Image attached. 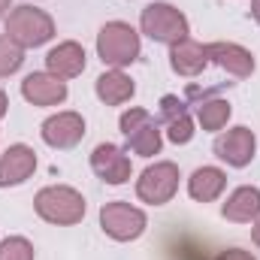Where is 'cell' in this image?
Instances as JSON below:
<instances>
[{"label": "cell", "instance_id": "obj_13", "mask_svg": "<svg viewBox=\"0 0 260 260\" xmlns=\"http://www.w3.org/2000/svg\"><path fill=\"white\" fill-rule=\"evenodd\" d=\"M37 173V151L24 142L9 145L0 154V188H18Z\"/></svg>", "mask_w": 260, "mask_h": 260}, {"label": "cell", "instance_id": "obj_10", "mask_svg": "<svg viewBox=\"0 0 260 260\" xmlns=\"http://www.w3.org/2000/svg\"><path fill=\"white\" fill-rule=\"evenodd\" d=\"M91 170L106 185H124V182H130V176H133L130 154L121 145H115V142H100L91 151Z\"/></svg>", "mask_w": 260, "mask_h": 260}, {"label": "cell", "instance_id": "obj_17", "mask_svg": "<svg viewBox=\"0 0 260 260\" xmlns=\"http://www.w3.org/2000/svg\"><path fill=\"white\" fill-rule=\"evenodd\" d=\"M170 67L176 76H185V79H197L206 67H209V55H206V46L197 43V40H182L176 46H170Z\"/></svg>", "mask_w": 260, "mask_h": 260}, {"label": "cell", "instance_id": "obj_9", "mask_svg": "<svg viewBox=\"0 0 260 260\" xmlns=\"http://www.w3.org/2000/svg\"><path fill=\"white\" fill-rule=\"evenodd\" d=\"M40 136L49 148H58V151H67V148H76L82 139H85V118L73 109H64V112H55L43 121L40 127Z\"/></svg>", "mask_w": 260, "mask_h": 260}, {"label": "cell", "instance_id": "obj_1", "mask_svg": "<svg viewBox=\"0 0 260 260\" xmlns=\"http://www.w3.org/2000/svg\"><path fill=\"white\" fill-rule=\"evenodd\" d=\"M3 27H6L3 34L21 49H40V46L52 43V37H55V18L46 9L30 6V3L9 9V15L3 18Z\"/></svg>", "mask_w": 260, "mask_h": 260}, {"label": "cell", "instance_id": "obj_5", "mask_svg": "<svg viewBox=\"0 0 260 260\" xmlns=\"http://www.w3.org/2000/svg\"><path fill=\"white\" fill-rule=\"evenodd\" d=\"M118 127L124 133L127 151L139 154V157H154V154H160V148H164V130H160V124L151 118L148 109H139V106L124 109L121 118H118Z\"/></svg>", "mask_w": 260, "mask_h": 260}, {"label": "cell", "instance_id": "obj_19", "mask_svg": "<svg viewBox=\"0 0 260 260\" xmlns=\"http://www.w3.org/2000/svg\"><path fill=\"white\" fill-rule=\"evenodd\" d=\"M221 215L233 224H254L260 218V188L254 185H242L224 200Z\"/></svg>", "mask_w": 260, "mask_h": 260}, {"label": "cell", "instance_id": "obj_18", "mask_svg": "<svg viewBox=\"0 0 260 260\" xmlns=\"http://www.w3.org/2000/svg\"><path fill=\"white\" fill-rule=\"evenodd\" d=\"M94 94H97V100L106 103V106H124V103L133 100L136 85H133V79H130L124 70H106V73L97 76Z\"/></svg>", "mask_w": 260, "mask_h": 260}, {"label": "cell", "instance_id": "obj_24", "mask_svg": "<svg viewBox=\"0 0 260 260\" xmlns=\"http://www.w3.org/2000/svg\"><path fill=\"white\" fill-rule=\"evenodd\" d=\"M6 112H9V97H6V91L0 88V121L6 118Z\"/></svg>", "mask_w": 260, "mask_h": 260}, {"label": "cell", "instance_id": "obj_25", "mask_svg": "<svg viewBox=\"0 0 260 260\" xmlns=\"http://www.w3.org/2000/svg\"><path fill=\"white\" fill-rule=\"evenodd\" d=\"M251 242H254V245L260 248V218L254 221V224H251Z\"/></svg>", "mask_w": 260, "mask_h": 260}, {"label": "cell", "instance_id": "obj_26", "mask_svg": "<svg viewBox=\"0 0 260 260\" xmlns=\"http://www.w3.org/2000/svg\"><path fill=\"white\" fill-rule=\"evenodd\" d=\"M248 12H251V18L260 24V0H251V9H248Z\"/></svg>", "mask_w": 260, "mask_h": 260}, {"label": "cell", "instance_id": "obj_2", "mask_svg": "<svg viewBox=\"0 0 260 260\" xmlns=\"http://www.w3.org/2000/svg\"><path fill=\"white\" fill-rule=\"evenodd\" d=\"M85 197L70 185H49L34 197V212L55 227H73L85 218Z\"/></svg>", "mask_w": 260, "mask_h": 260}, {"label": "cell", "instance_id": "obj_7", "mask_svg": "<svg viewBox=\"0 0 260 260\" xmlns=\"http://www.w3.org/2000/svg\"><path fill=\"white\" fill-rule=\"evenodd\" d=\"M148 215L139 206H130L124 200H112L100 209V230L115 242H133L145 233Z\"/></svg>", "mask_w": 260, "mask_h": 260}, {"label": "cell", "instance_id": "obj_16", "mask_svg": "<svg viewBox=\"0 0 260 260\" xmlns=\"http://www.w3.org/2000/svg\"><path fill=\"white\" fill-rule=\"evenodd\" d=\"M85 64H88V55H85L82 43H76V40L58 43V46L49 49V55H46V70H49L52 76L64 79V82L82 76V73H85Z\"/></svg>", "mask_w": 260, "mask_h": 260}, {"label": "cell", "instance_id": "obj_20", "mask_svg": "<svg viewBox=\"0 0 260 260\" xmlns=\"http://www.w3.org/2000/svg\"><path fill=\"white\" fill-rule=\"evenodd\" d=\"M227 188V173L221 167H197L188 179V194L194 203H212L224 194Z\"/></svg>", "mask_w": 260, "mask_h": 260}, {"label": "cell", "instance_id": "obj_22", "mask_svg": "<svg viewBox=\"0 0 260 260\" xmlns=\"http://www.w3.org/2000/svg\"><path fill=\"white\" fill-rule=\"evenodd\" d=\"M34 245L24 236H6L0 242V260H34Z\"/></svg>", "mask_w": 260, "mask_h": 260}, {"label": "cell", "instance_id": "obj_23", "mask_svg": "<svg viewBox=\"0 0 260 260\" xmlns=\"http://www.w3.org/2000/svg\"><path fill=\"white\" fill-rule=\"evenodd\" d=\"M215 260H257L251 251H242V248H227V251H221Z\"/></svg>", "mask_w": 260, "mask_h": 260}, {"label": "cell", "instance_id": "obj_14", "mask_svg": "<svg viewBox=\"0 0 260 260\" xmlns=\"http://www.w3.org/2000/svg\"><path fill=\"white\" fill-rule=\"evenodd\" d=\"M206 55H209V64L221 67L227 76H236V79H248L257 67L254 55L239 43H209Z\"/></svg>", "mask_w": 260, "mask_h": 260}, {"label": "cell", "instance_id": "obj_15", "mask_svg": "<svg viewBox=\"0 0 260 260\" xmlns=\"http://www.w3.org/2000/svg\"><path fill=\"white\" fill-rule=\"evenodd\" d=\"M188 100H194V112H197V124L209 133H218V130L227 127L230 115H233V106L230 100L218 97V94H200L197 88H188Z\"/></svg>", "mask_w": 260, "mask_h": 260}, {"label": "cell", "instance_id": "obj_11", "mask_svg": "<svg viewBox=\"0 0 260 260\" xmlns=\"http://www.w3.org/2000/svg\"><path fill=\"white\" fill-rule=\"evenodd\" d=\"M164 133H167V139L173 142V145H188L191 139H194V118H191V112H188V100H179L176 94H167V97H160V121H157Z\"/></svg>", "mask_w": 260, "mask_h": 260}, {"label": "cell", "instance_id": "obj_4", "mask_svg": "<svg viewBox=\"0 0 260 260\" xmlns=\"http://www.w3.org/2000/svg\"><path fill=\"white\" fill-rule=\"evenodd\" d=\"M139 30L151 40V43H164V46H176L182 40H188L191 24L185 18V12L173 3H148L139 15Z\"/></svg>", "mask_w": 260, "mask_h": 260}, {"label": "cell", "instance_id": "obj_6", "mask_svg": "<svg viewBox=\"0 0 260 260\" xmlns=\"http://www.w3.org/2000/svg\"><path fill=\"white\" fill-rule=\"evenodd\" d=\"M179 167L173 160H154L145 167L136 179V197L148 206H167L173 197L179 194Z\"/></svg>", "mask_w": 260, "mask_h": 260}, {"label": "cell", "instance_id": "obj_27", "mask_svg": "<svg viewBox=\"0 0 260 260\" xmlns=\"http://www.w3.org/2000/svg\"><path fill=\"white\" fill-rule=\"evenodd\" d=\"M9 6H12V0H0V18L9 15Z\"/></svg>", "mask_w": 260, "mask_h": 260}, {"label": "cell", "instance_id": "obj_8", "mask_svg": "<svg viewBox=\"0 0 260 260\" xmlns=\"http://www.w3.org/2000/svg\"><path fill=\"white\" fill-rule=\"evenodd\" d=\"M212 151H215V157L224 160L227 167L245 170V167L254 160V154H257V136H254V130H248L245 124H236V127L218 133Z\"/></svg>", "mask_w": 260, "mask_h": 260}, {"label": "cell", "instance_id": "obj_21", "mask_svg": "<svg viewBox=\"0 0 260 260\" xmlns=\"http://www.w3.org/2000/svg\"><path fill=\"white\" fill-rule=\"evenodd\" d=\"M21 64H24V49H21V46H15L6 34H0V79H6V76L18 73Z\"/></svg>", "mask_w": 260, "mask_h": 260}, {"label": "cell", "instance_id": "obj_3", "mask_svg": "<svg viewBox=\"0 0 260 260\" xmlns=\"http://www.w3.org/2000/svg\"><path fill=\"white\" fill-rule=\"evenodd\" d=\"M142 52L139 30L130 27L127 21H106L97 34V58L109 70H124Z\"/></svg>", "mask_w": 260, "mask_h": 260}, {"label": "cell", "instance_id": "obj_12", "mask_svg": "<svg viewBox=\"0 0 260 260\" xmlns=\"http://www.w3.org/2000/svg\"><path fill=\"white\" fill-rule=\"evenodd\" d=\"M67 94H70V88H67L64 79H58V76H52L49 70H40V73H30V76H24V82H21V97L30 103V106H61L67 100Z\"/></svg>", "mask_w": 260, "mask_h": 260}]
</instances>
